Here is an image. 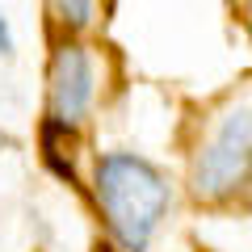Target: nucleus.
Masks as SVG:
<instances>
[{
	"instance_id": "obj_1",
	"label": "nucleus",
	"mask_w": 252,
	"mask_h": 252,
	"mask_svg": "<svg viewBox=\"0 0 252 252\" xmlns=\"http://www.w3.org/2000/svg\"><path fill=\"white\" fill-rule=\"evenodd\" d=\"M93 198L105 215L109 235L122 252H147L164 210H168V181L156 164L135 152H109L97 160Z\"/></svg>"
},
{
	"instance_id": "obj_2",
	"label": "nucleus",
	"mask_w": 252,
	"mask_h": 252,
	"mask_svg": "<svg viewBox=\"0 0 252 252\" xmlns=\"http://www.w3.org/2000/svg\"><path fill=\"white\" fill-rule=\"evenodd\" d=\"M252 177V105H235L219 118L193 164V193L202 202L235 198Z\"/></svg>"
},
{
	"instance_id": "obj_3",
	"label": "nucleus",
	"mask_w": 252,
	"mask_h": 252,
	"mask_svg": "<svg viewBox=\"0 0 252 252\" xmlns=\"http://www.w3.org/2000/svg\"><path fill=\"white\" fill-rule=\"evenodd\" d=\"M97 97V67L80 42H59L51 55V118L76 126L93 109Z\"/></svg>"
},
{
	"instance_id": "obj_4",
	"label": "nucleus",
	"mask_w": 252,
	"mask_h": 252,
	"mask_svg": "<svg viewBox=\"0 0 252 252\" xmlns=\"http://www.w3.org/2000/svg\"><path fill=\"white\" fill-rule=\"evenodd\" d=\"M67 139H72V126L46 114V122H42V160H46V168H51L55 177L76 181V168H72V160H67Z\"/></svg>"
},
{
	"instance_id": "obj_5",
	"label": "nucleus",
	"mask_w": 252,
	"mask_h": 252,
	"mask_svg": "<svg viewBox=\"0 0 252 252\" xmlns=\"http://www.w3.org/2000/svg\"><path fill=\"white\" fill-rule=\"evenodd\" d=\"M51 13L59 17V26H67V30H84V26H93L97 0H51Z\"/></svg>"
},
{
	"instance_id": "obj_6",
	"label": "nucleus",
	"mask_w": 252,
	"mask_h": 252,
	"mask_svg": "<svg viewBox=\"0 0 252 252\" xmlns=\"http://www.w3.org/2000/svg\"><path fill=\"white\" fill-rule=\"evenodd\" d=\"M0 55H13V30L4 21V13H0Z\"/></svg>"
},
{
	"instance_id": "obj_7",
	"label": "nucleus",
	"mask_w": 252,
	"mask_h": 252,
	"mask_svg": "<svg viewBox=\"0 0 252 252\" xmlns=\"http://www.w3.org/2000/svg\"><path fill=\"white\" fill-rule=\"evenodd\" d=\"M0 147H9V139H4V135H0Z\"/></svg>"
}]
</instances>
